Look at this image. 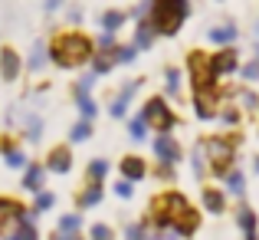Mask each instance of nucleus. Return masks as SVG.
<instances>
[{
	"label": "nucleus",
	"mask_w": 259,
	"mask_h": 240,
	"mask_svg": "<svg viewBox=\"0 0 259 240\" xmlns=\"http://www.w3.org/2000/svg\"><path fill=\"white\" fill-rule=\"evenodd\" d=\"M46 56H50V63L56 70H66V73L85 70L95 56V40L85 30H79V26H66V30H56L50 37Z\"/></svg>",
	"instance_id": "obj_1"
},
{
	"label": "nucleus",
	"mask_w": 259,
	"mask_h": 240,
	"mask_svg": "<svg viewBox=\"0 0 259 240\" xmlns=\"http://www.w3.org/2000/svg\"><path fill=\"white\" fill-rule=\"evenodd\" d=\"M203 155H207V171L213 178H227L236 168V152L243 145V135L236 132H217V135H203L200 139Z\"/></svg>",
	"instance_id": "obj_2"
},
{
	"label": "nucleus",
	"mask_w": 259,
	"mask_h": 240,
	"mask_svg": "<svg viewBox=\"0 0 259 240\" xmlns=\"http://www.w3.org/2000/svg\"><path fill=\"white\" fill-rule=\"evenodd\" d=\"M187 17H190V0H151V10H148V20H151L158 37H177L181 26L187 23Z\"/></svg>",
	"instance_id": "obj_3"
},
{
	"label": "nucleus",
	"mask_w": 259,
	"mask_h": 240,
	"mask_svg": "<svg viewBox=\"0 0 259 240\" xmlns=\"http://www.w3.org/2000/svg\"><path fill=\"white\" fill-rule=\"evenodd\" d=\"M187 204H190V201H187V194H184V191H177V188H164V191H158V194H151L145 217L151 221V227H158V230H171L174 217L181 214Z\"/></svg>",
	"instance_id": "obj_4"
},
{
	"label": "nucleus",
	"mask_w": 259,
	"mask_h": 240,
	"mask_svg": "<svg viewBox=\"0 0 259 240\" xmlns=\"http://www.w3.org/2000/svg\"><path fill=\"white\" fill-rule=\"evenodd\" d=\"M138 119L145 122V125L151 128L154 135L174 132V128L181 125V115L171 109V102H167L164 95H148V99L141 102V109H138Z\"/></svg>",
	"instance_id": "obj_5"
},
{
	"label": "nucleus",
	"mask_w": 259,
	"mask_h": 240,
	"mask_svg": "<svg viewBox=\"0 0 259 240\" xmlns=\"http://www.w3.org/2000/svg\"><path fill=\"white\" fill-rule=\"evenodd\" d=\"M184 70H187V82L190 89H217L220 82L210 76V66H207V50H190L187 59H184Z\"/></svg>",
	"instance_id": "obj_6"
},
{
	"label": "nucleus",
	"mask_w": 259,
	"mask_h": 240,
	"mask_svg": "<svg viewBox=\"0 0 259 240\" xmlns=\"http://www.w3.org/2000/svg\"><path fill=\"white\" fill-rule=\"evenodd\" d=\"M207 66H210V76H213L217 82L230 79L240 73V53H236V46H220V50L207 53Z\"/></svg>",
	"instance_id": "obj_7"
},
{
	"label": "nucleus",
	"mask_w": 259,
	"mask_h": 240,
	"mask_svg": "<svg viewBox=\"0 0 259 240\" xmlns=\"http://www.w3.org/2000/svg\"><path fill=\"white\" fill-rule=\"evenodd\" d=\"M151 152H154V161H164V164H181L184 161V145L181 139H174V132H161V135H151Z\"/></svg>",
	"instance_id": "obj_8"
},
{
	"label": "nucleus",
	"mask_w": 259,
	"mask_h": 240,
	"mask_svg": "<svg viewBox=\"0 0 259 240\" xmlns=\"http://www.w3.org/2000/svg\"><path fill=\"white\" fill-rule=\"evenodd\" d=\"M190 106H194V115L200 122H213L217 112H220V86L217 89H194V95H190Z\"/></svg>",
	"instance_id": "obj_9"
},
{
	"label": "nucleus",
	"mask_w": 259,
	"mask_h": 240,
	"mask_svg": "<svg viewBox=\"0 0 259 240\" xmlns=\"http://www.w3.org/2000/svg\"><path fill=\"white\" fill-rule=\"evenodd\" d=\"M200 227H203V211L194 208V204H187V208L174 217V224H171L167 234H174V237H181V240H194Z\"/></svg>",
	"instance_id": "obj_10"
},
{
	"label": "nucleus",
	"mask_w": 259,
	"mask_h": 240,
	"mask_svg": "<svg viewBox=\"0 0 259 240\" xmlns=\"http://www.w3.org/2000/svg\"><path fill=\"white\" fill-rule=\"evenodd\" d=\"M0 158H4V164L13 168V171H23L26 164H30V155H26L23 142H20L17 135H10V132L0 135Z\"/></svg>",
	"instance_id": "obj_11"
},
{
	"label": "nucleus",
	"mask_w": 259,
	"mask_h": 240,
	"mask_svg": "<svg viewBox=\"0 0 259 240\" xmlns=\"http://www.w3.org/2000/svg\"><path fill=\"white\" fill-rule=\"evenodd\" d=\"M72 164H76V155H72L69 142H63V145H50V152H46V158H43V168L50 171V175H69Z\"/></svg>",
	"instance_id": "obj_12"
},
{
	"label": "nucleus",
	"mask_w": 259,
	"mask_h": 240,
	"mask_svg": "<svg viewBox=\"0 0 259 240\" xmlns=\"http://www.w3.org/2000/svg\"><path fill=\"white\" fill-rule=\"evenodd\" d=\"M141 86H145V79L121 82V89L112 95V102H108V115H112V119H128V106H132V99L138 95Z\"/></svg>",
	"instance_id": "obj_13"
},
{
	"label": "nucleus",
	"mask_w": 259,
	"mask_h": 240,
	"mask_svg": "<svg viewBox=\"0 0 259 240\" xmlns=\"http://www.w3.org/2000/svg\"><path fill=\"white\" fill-rule=\"evenodd\" d=\"M39 214H26L23 221H10L0 227V240H39V227H36Z\"/></svg>",
	"instance_id": "obj_14"
},
{
	"label": "nucleus",
	"mask_w": 259,
	"mask_h": 240,
	"mask_svg": "<svg viewBox=\"0 0 259 240\" xmlns=\"http://www.w3.org/2000/svg\"><path fill=\"white\" fill-rule=\"evenodd\" d=\"M102 201H105V184L102 181H85L79 191H72L76 211H92V208H99Z\"/></svg>",
	"instance_id": "obj_15"
},
{
	"label": "nucleus",
	"mask_w": 259,
	"mask_h": 240,
	"mask_svg": "<svg viewBox=\"0 0 259 240\" xmlns=\"http://www.w3.org/2000/svg\"><path fill=\"white\" fill-rule=\"evenodd\" d=\"M46 178H50V171L43 168V161H30L20 171V191L23 194H36V191L46 188Z\"/></svg>",
	"instance_id": "obj_16"
},
{
	"label": "nucleus",
	"mask_w": 259,
	"mask_h": 240,
	"mask_svg": "<svg viewBox=\"0 0 259 240\" xmlns=\"http://www.w3.org/2000/svg\"><path fill=\"white\" fill-rule=\"evenodd\" d=\"M20 76H23V56H20L10 43H4L0 46V79L4 82H17Z\"/></svg>",
	"instance_id": "obj_17"
},
{
	"label": "nucleus",
	"mask_w": 259,
	"mask_h": 240,
	"mask_svg": "<svg viewBox=\"0 0 259 240\" xmlns=\"http://www.w3.org/2000/svg\"><path fill=\"white\" fill-rule=\"evenodd\" d=\"M200 208L207 211V214H213V217L227 214V208H230L227 191L217 188V184H203V188H200Z\"/></svg>",
	"instance_id": "obj_18"
},
{
	"label": "nucleus",
	"mask_w": 259,
	"mask_h": 240,
	"mask_svg": "<svg viewBox=\"0 0 259 240\" xmlns=\"http://www.w3.org/2000/svg\"><path fill=\"white\" fill-rule=\"evenodd\" d=\"M148 168H151V164L141 158V155H121L118 158V178H125V181H132V184L145 181Z\"/></svg>",
	"instance_id": "obj_19"
},
{
	"label": "nucleus",
	"mask_w": 259,
	"mask_h": 240,
	"mask_svg": "<svg viewBox=\"0 0 259 240\" xmlns=\"http://www.w3.org/2000/svg\"><path fill=\"white\" fill-rule=\"evenodd\" d=\"M236 40H240V26L233 20H220V23H213L207 30V43H213L217 50L220 46H236Z\"/></svg>",
	"instance_id": "obj_20"
},
{
	"label": "nucleus",
	"mask_w": 259,
	"mask_h": 240,
	"mask_svg": "<svg viewBox=\"0 0 259 240\" xmlns=\"http://www.w3.org/2000/svg\"><path fill=\"white\" fill-rule=\"evenodd\" d=\"M20 142H26V145H39V139H43V115L36 112H23V119H20Z\"/></svg>",
	"instance_id": "obj_21"
},
{
	"label": "nucleus",
	"mask_w": 259,
	"mask_h": 240,
	"mask_svg": "<svg viewBox=\"0 0 259 240\" xmlns=\"http://www.w3.org/2000/svg\"><path fill=\"white\" fill-rule=\"evenodd\" d=\"M233 224L243 230L246 240H253L259 234V217H256V211L249 208V204H236V208H233Z\"/></svg>",
	"instance_id": "obj_22"
},
{
	"label": "nucleus",
	"mask_w": 259,
	"mask_h": 240,
	"mask_svg": "<svg viewBox=\"0 0 259 240\" xmlns=\"http://www.w3.org/2000/svg\"><path fill=\"white\" fill-rule=\"evenodd\" d=\"M26 214H30V208H26L20 197H13V194H0V224L23 221Z\"/></svg>",
	"instance_id": "obj_23"
},
{
	"label": "nucleus",
	"mask_w": 259,
	"mask_h": 240,
	"mask_svg": "<svg viewBox=\"0 0 259 240\" xmlns=\"http://www.w3.org/2000/svg\"><path fill=\"white\" fill-rule=\"evenodd\" d=\"M125 23H128V10H121V7H108V10L99 13V30L102 33H118Z\"/></svg>",
	"instance_id": "obj_24"
},
{
	"label": "nucleus",
	"mask_w": 259,
	"mask_h": 240,
	"mask_svg": "<svg viewBox=\"0 0 259 240\" xmlns=\"http://www.w3.org/2000/svg\"><path fill=\"white\" fill-rule=\"evenodd\" d=\"M154 40H158V33H154V26H151V20H135V37H132V43L138 46V53H145V50H154Z\"/></svg>",
	"instance_id": "obj_25"
},
{
	"label": "nucleus",
	"mask_w": 259,
	"mask_h": 240,
	"mask_svg": "<svg viewBox=\"0 0 259 240\" xmlns=\"http://www.w3.org/2000/svg\"><path fill=\"white\" fill-rule=\"evenodd\" d=\"M184 95V73L181 66H164V99L181 102Z\"/></svg>",
	"instance_id": "obj_26"
},
{
	"label": "nucleus",
	"mask_w": 259,
	"mask_h": 240,
	"mask_svg": "<svg viewBox=\"0 0 259 240\" xmlns=\"http://www.w3.org/2000/svg\"><path fill=\"white\" fill-rule=\"evenodd\" d=\"M46 63H50V56H46V43H43V40H36L33 50H30V56H26V63H23V70L26 73H43Z\"/></svg>",
	"instance_id": "obj_27"
},
{
	"label": "nucleus",
	"mask_w": 259,
	"mask_h": 240,
	"mask_svg": "<svg viewBox=\"0 0 259 240\" xmlns=\"http://www.w3.org/2000/svg\"><path fill=\"white\" fill-rule=\"evenodd\" d=\"M115 46H118V43H115ZM89 66H92L95 76H108V73L118 66V63H115V50H95V56H92Z\"/></svg>",
	"instance_id": "obj_28"
},
{
	"label": "nucleus",
	"mask_w": 259,
	"mask_h": 240,
	"mask_svg": "<svg viewBox=\"0 0 259 240\" xmlns=\"http://www.w3.org/2000/svg\"><path fill=\"white\" fill-rule=\"evenodd\" d=\"M217 122H220L223 128H240V122H243V109L236 106V102H223L220 112H217Z\"/></svg>",
	"instance_id": "obj_29"
},
{
	"label": "nucleus",
	"mask_w": 259,
	"mask_h": 240,
	"mask_svg": "<svg viewBox=\"0 0 259 240\" xmlns=\"http://www.w3.org/2000/svg\"><path fill=\"white\" fill-rule=\"evenodd\" d=\"M82 211H66V214H59L56 221V230H63V234H82Z\"/></svg>",
	"instance_id": "obj_30"
},
{
	"label": "nucleus",
	"mask_w": 259,
	"mask_h": 240,
	"mask_svg": "<svg viewBox=\"0 0 259 240\" xmlns=\"http://www.w3.org/2000/svg\"><path fill=\"white\" fill-rule=\"evenodd\" d=\"M223 181H227V188H223V191H227V197L230 194H233V197H243V194H246V175H243L240 168H233L227 178H223Z\"/></svg>",
	"instance_id": "obj_31"
},
{
	"label": "nucleus",
	"mask_w": 259,
	"mask_h": 240,
	"mask_svg": "<svg viewBox=\"0 0 259 240\" xmlns=\"http://www.w3.org/2000/svg\"><path fill=\"white\" fill-rule=\"evenodd\" d=\"M148 178H154V181H158V184H164V188H171V184H174V178H177V168H174V164L158 161L154 168H148Z\"/></svg>",
	"instance_id": "obj_32"
},
{
	"label": "nucleus",
	"mask_w": 259,
	"mask_h": 240,
	"mask_svg": "<svg viewBox=\"0 0 259 240\" xmlns=\"http://www.w3.org/2000/svg\"><path fill=\"white\" fill-rule=\"evenodd\" d=\"M92 135H95V125H92V122H85V119H76V122H72V128H69V145L89 142Z\"/></svg>",
	"instance_id": "obj_33"
},
{
	"label": "nucleus",
	"mask_w": 259,
	"mask_h": 240,
	"mask_svg": "<svg viewBox=\"0 0 259 240\" xmlns=\"http://www.w3.org/2000/svg\"><path fill=\"white\" fill-rule=\"evenodd\" d=\"M125 132H128V142H148L151 139V128H148L138 115H132V119L125 122Z\"/></svg>",
	"instance_id": "obj_34"
},
{
	"label": "nucleus",
	"mask_w": 259,
	"mask_h": 240,
	"mask_svg": "<svg viewBox=\"0 0 259 240\" xmlns=\"http://www.w3.org/2000/svg\"><path fill=\"white\" fill-rule=\"evenodd\" d=\"M76 109H79V119H85V122H95L99 119V102L92 99V95H76Z\"/></svg>",
	"instance_id": "obj_35"
},
{
	"label": "nucleus",
	"mask_w": 259,
	"mask_h": 240,
	"mask_svg": "<svg viewBox=\"0 0 259 240\" xmlns=\"http://www.w3.org/2000/svg\"><path fill=\"white\" fill-rule=\"evenodd\" d=\"M108 171H112V164H108L105 158H92L85 164V181H102V184H105Z\"/></svg>",
	"instance_id": "obj_36"
},
{
	"label": "nucleus",
	"mask_w": 259,
	"mask_h": 240,
	"mask_svg": "<svg viewBox=\"0 0 259 240\" xmlns=\"http://www.w3.org/2000/svg\"><path fill=\"white\" fill-rule=\"evenodd\" d=\"M190 171H194V178H197V181H203V175H207V155H203L200 139H197L194 152H190Z\"/></svg>",
	"instance_id": "obj_37"
},
{
	"label": "nucleus",
	"mask_w": 259,
	"mask_h": 240,
	"mask_svg": "<svg viewBox=\"0 0 259 240\" xmlns=\"http://www.w3.org/2000/svg\"><path fill=\"white\" fill-rule=\"evenodd\" d=\"M56 208V194H53V191H36V194H33V214H46V211H53Z\"/></svg>",
	"instance_id": "obj_38"
},
{
	"label": "nucleus",
	"mask_w": 259,
	"mask_h": 240,
	"mask_svg": "<svg viewBox=\"0 0 259 240\" xmlns=\"http://www.w3.org/2000/svg\"><path fill=\"white\" fill-rule=\"evenodd\" d=\"M85 240H118V234H115V227H112V224L95 221L92 227L85 230Z\"/></svg>",
	"instance_id": "obj_39"
},
{
	"label": "nucleus",
	"mask_w": 259,
	"mask_h": 240,
	"mask_svg": "<svg viewBox=\"0 0 259 240\" xmlns=\"http://www.w3.org/2000/svg\"><path fill=\"white\" fill-rule=\"evenodd\" d=\"M145 230H148V217L141 214L138 221H132V224L125 221V227H121V234H125V240H145Z\"/></svg>",
	"instance_id": "obj_40"
},
{
	"label": "nucleus",
	"mask_w": 259,
	"mask_h": 240,
	"mask_svg": "<svg viewBox=\"0 0 259 240\" xmlns=\"http://www.w3.org/2000/svg\"><path fill=\"white\" fill-rule=\"evenodd\" d=\"M135 59H138V46L135 43H118L115 46V63L118 66H132Z\"/></svg>",
	"instance_id": "obj_41"
},
{
	"label": "nucleus",
	"mask_w": 259,
	"mask_h": 240,
	"mask_svg": "<svg viewBox=\"0 0 259 240\" xmlns=\"http://www.w3.org/2000/svg\"><path fill=\"white\" fill-rule=\"evenodd\" d=\"M95 73L89 70V73H82V76L76 79V86H72V99H76V95H92V89H95Z\"/></svg>",
	"instance_id": "obj_42"
},
{
	"label": "nucleus",
	"mask_w": 259,
	"mask_h": 240,
	"mask_svg": "<svg viewBox=\"0 0 259 240\" xmlns=\"http://www.w3.org/2000/svg\"><path fill=\"white\" fill-rule=\"evenodd\" d=\"M236 106H240L243 112H256V109H259V95L246 86V89H240V92H236Z\"/></svg>",
	"instance_id": "obj_43"
},
{
	"label": "nucleus",
	"mask_w": 259,
	"mask_h": 240,
	"mask_svg": "<svg viewBox=\"0 0 259 240\" xmlns=\"http://www.w3.org/2000/svg\"><path fill=\"white\" fill-rule=\"evenodd\" d=\"M112 194L118 197V201H132V197H135V184L125 181V178H118V181L112 184Z\"/></svg>",
	"instance_id": "obj_44"
},
{
	"label": "nucleus",
	"mask_w": 259,
	"mask_h": 240,
	"mask_svg": "<svg viewBox=\"0 0 259 240\" xmlns=\"http://www.w3.org/2000/svg\"><path fill=\"white\" fill-rule=\"evenodd\" d=\"M240 76L246 82H259V59H249V63L240 66Z\"/></svg>",
	"instance_id": "obj_45"
},
{
	"label": "nucleus",
	"mask_w": 259,
	"mask_h": 240,
	"mask_svg": "<svg viewBox=\"0 0 259 240\" xmlns=\"http://www.w3.org/2000/svg\"><path fill=\"white\" fill-rule=\"evenodd\" d=\"M115 43H118V33H99L95 37V50H115Z\"/></svg>",
	"instance_id": "obj_46"
},
{
	"label": "nucleus",
	"mask_w": 259,
	"mask_h": 240,
	"mask_svg": "<svg viewBox=\"0 0 259 240\" xmlns=\"http://www.w3.org/2000/svg\"><path fill=\"white\" fill-rule=\"evenodd\" d=\"M66 23H69V26H79V23H82V7H69V10H66Z\"/></svg>",
	"instance_id": "obj_47"
},
{
	"label": "nucleus",
	"mask_w": 259,
	"mask_h": 240,
	"mask_svg": "<svg viewBox=\"0 0 259 240\" xmlns=\"http://www.w3.org/2000/svg\"><path fill=\"white\" fill-rule=\"evenodd\" d=\"M46 240H85V234H63V230H56V227H53Z\"/></svg>",
	"instance_id": "obj_48"
},
{
	"label": "nucleus",
	"mask_w": 259,
	"mask_h": 240,
	"mask_svg": "<svg viewBox=\"0 0 259 240\" xmlns=\"http://www.w3.org/2000/svg\"><path fill=\"white\" fill-rule=\"evenodd\" d=\"M59 7H63V0H43V10L46 13H56Z\"/></svg>",
	"instance_id": "obj_49"
},
{
	"label": "nucleus",
	"mask_w": 259,
	"mask_h": 240,
	"mask_svg": "<svg viewBox=\"0 0 259 240\" xmlns=\"http://www.w3.org/2000/svg\"><path fill=\"white\" fill-rule=\"evenodd\" d=\"M253 171H256V175H259V155H256V158H253Z\"/></svg>",
	"instance_id": "obj_50"
},
{
	"label": "nucleus",
	"mask_w": 259,
	"mask_h": 240,
	"mask_svg": "<svg viewBox=\"0 0 259 240\" xmlns=\"http://www.w3.org/2000/svg\"><path fill=\"white\" fill-rule=\"evenodd\" d=\"M167 240H181V237H174V234H171V237H167Z\"/></svg>",
	"instance_id": "obj_51"
},
{
	"label": "nucleus",
	"mask_w": 259,
	"mask_h": 240,
	"mask_svg": "<svg viewBox=\"0 0 259 240\" xmlns=\"http://www.w3.org/2000/svg\"><path fill=\"white\" fill-rule=\"evenodd\" d=\"M256 135H259V128H256Z\"/></svg>",
	"instance_id": "obj_52"
},
{
	"label": "nucleus",
	"mask_w": 259,
	"mask_h": 240,
	"mask_svg": "<svg viewBox=\"0 0 259 240\" xmlns=\"http://www.w3.org/2000/svg\"><path fill=\"white\" fill-rule=\"evenodd\" d=\"M253 240H259V237H253Z\"/></svg>",
	"instance_id": "obj_53"
},
{
	"label": "nucleus",
	"mask_w": 259,
	"mask_h": 240,
	"mask_svg": "<svg viewBox=\"0 0 259 240\" xmlns=\"http://www.w3.org/2000/svg\"><path fill=\"white\" fill-rule=\"evenodd\" d=\"M217 4H220V0H217Z\"/></svg>",
	"instance_id": "obj_54"
}]
</instances>
